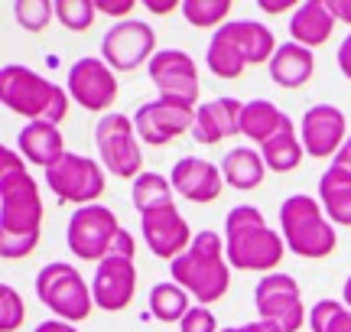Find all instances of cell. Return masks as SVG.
<instances>
[{
	"mask_svg": "<svg viewBox=\"0 0 351 332\" xmlns=\"http://www.w3.org/2000/svg\"><path fill=\"white\" fill-rule=\"evenodd\" d=\"M140 235H143V241L150 248V254L160 257V261H169V264L179 254H186L192 238H195L186 215L176 209V202L156 205L150 212H143L140 215Z\"/></svg>",
	"mask_w": 351,
	"mask_h": 332,
	"instance_id": "9a60e30c",
	"label": "cell"
},
{
	"mask_svg": "<svg viewBox=\"0 0 351 332\" xmlns=\"http://www.w3.org/2000/svg\"><path fill=\"white\" fill-rule=\"evenodd\" d=\"M313 72H315L313 49H306V46L293 43V39L283 43L276 49V56L270 59V78H274V85H280V88H287V91L302 88L313 78Z\"/></svg>",
	"mask_w": 351,
	"mask_h": 332,
	"instance_id": "7402d4cb",
	"label": "cell"
},
{
	"mask_svg": "<svg viewBox=\"0 0 351 332\" xmlns=\"http://www.w3.org/2000/svg\"><path fill=\"white\" fill-rule=\"evenodd\" d=\"M169 179H173L176 195H182V199L199 202V205L215 202L228 186L225 176H221V163L202 160V156H182V160H176L173 169H169Z\"/></svg>",
	"mask_w": 351,
	"mask_h": 332,
	"instance_id": "ac0fdd59",
	"label": "cell"
},
{
	"mask_svg": "<svg viewBox=\"0 0 351 332\" xmlns=\"http://www.w3.org/2000/svg\"><path fill=\"white\" fill-rule=\"evenodd\" d=\"M147 303H150L153 320H160V322H182V320H186V313L192 309L189 294L179 287V283H173V281L153 283Z\"/></svg>",
	"mask_w": 351,
	"mask_h": 332,
	"instance_id": "f546056e",
	"label": "cell"
},
{
	"mask_svg": "<svg viewBox=\"0 0 351 332\" xmlns=\"http://www.w3.org/2000/svg\"><path fill=\"white\" fill-rule=\"evenodd\" d=\"M56 16L65 29L85 33L98 20V7H95V0H56Z\"/></svg>",
	"mask_w": 351,
	"mask_h": 332,
	"instance_id": "d6a6232c",
	"label": "cell"
},
{
	"mask_svg": "<svg viewBox=\"0 0 351 332\" xmlns=\"http://www.w3.org/2000/svg\"><path fill=\"white\" fill-rule=\"evenodd\" d=\"M335 166H341V169H348L351 173V134H348V141H345V147H341L339 154H335V160H332Z\"/></svg>",
	"mask_w": 351,
	"mask_h": 332,
	"instance_id": "f6af8a7d",
	"label": "cell"
},
{
	"mask_svg": "<svg viewBox=\"0 0 351 332\" xmlns=\"http://www.w3.org/2000/svg\"><path fill=\"white\" fill-rule=\"evenodd\" d=\"M319 202L332 218V225L351 228V173L341 166L328 163V169L319 179Z\"/></svg>",
	"mask_w": 351,
	"mask_h": 332,
	"instance_id": "603a6c76",
	"label": "cell"
},
{
	"mask_svg": "<svg viewBox=\"0 0 351 332\" xmlns=\"http://www.w3.org/2000/svg\"><path fill=\"white\" fill-rule=\"evenodd\" d=\"M95 147H98L101 166L117 179H134L143 173V150L134 128V117L121 111H108L95 124Z\"/></svg>",
	"mask_w": 351,
	"mask_h": 332,
	"instance_id": "52a82bcc",
	"label": "cell"
},
{
	"mask_svg": "<svg viewBox=\"0 0 351 332\" xmlns=\"http://www.w3.org/2000/svg\"><path fill=\"white\" fill-rule=\"evenodd\" d=\"M173 283H179L199 307H212L231 287V264L225 254V235L205 228L199 231L186 254L169 264Z\"/></svg>",
	"mask_w": 351,
	"mask_h": 332,
	"instance_id": "3957f363",
	"label": "cell"
},
{
	"mask_svg": "<svg viewBox=\"0 0 351 332\" xmlns=\"http://www.w3.org/2000/svg\"><path fill=\"white\" fill-rule=\"evenodd\" d=\"M254 307L257 320L274 322L283 332H300L309 326V309L302 307V287L296 277H289L283 270L267 274L254 287Z\"/></svg>",
	"mask_w": 351,
	"mask_h": 332,
	"instance_id": "9c48e42d",
	"label": "cell"
},
{
	"mask_svg": "<svg viewBox=\"0 0 351 332\" xmlns=\"http://www.w3.org/2000/svg\"><path fill=\"white\" fill-rule=\"evenodd\" d=\"M147 75L156 85L160 98L199 108V95H202L199 65H195V59L186 49H176V46L160 49L150 59V65H147Z\"/></svg>",
	"mask_w": 351,
	"mask_h": 332,
	"instance_id": "4fadbf2b",
	"label": "cell"
},
{
	"mask_svg": "<svg viewBox=\"0 0 351 332\" xmlns=\"http://www.w3.org/2000/svg\"><path fill=\"white\" fill-rule=\"evenodd\" d=\"M335 26H339V20L328 10V0H306V3H300V10L289 16V39L306 46V49H315V46H326L332 39Z\"/></svg>",
	"mask_w": 351,
	"mask_h": 332,
	"instance_id": "ffe728a7",
	"label": "cell"
},
{
	"mask_svg": "<svg viewBox=\"0 0 351 332\" xmlns=\"http://www.w3.org/2000/svg\"><path fill=\"white\" fill-rule=\"evenodd\" d=\"M33 332H78V329L72 326V322H62V320H56V316H52V320H43V322H39Z\"/></svg>",
	"mask_w": 351,
	"mask_h": 332,
	"instance_id": "ee69618b",
	"label": "cell"
},
{
	"mask_svg": "<svg viewBox=\"0 0 351 332\" xmlns=\"http://www.w3.org/2000/svg\"><path fill=\"white\" fill-rule=\"evenodd\" d=\"M0 104L13 111V115L29 121H49V124H62L72 108V95L52 82V78L39 75L29 65H3L0 69Z\"/></svg>",
	"mask_w": 351,
	"mask_h": 332,
	"instance_id": "277c9868",
	"label": "cell"
},
{
	"mask_svg": "<svg viewBox=\"0 0 351 332\" xmlns=\"http://www.w3.org/2000/svg\"><path fill=\"white\" fill-rule=\"evenodd\" d=\"M43 176H46V186L59 202L78 205V209L82 205H98V199L108 189L104 166L98 160H91V156L72 154V150H65L49 169H43Z\"/></svg>",
	"mask_w": 351,
	"mask_h": 332,
	"instance_id": "ba28073f",
	"label": "cell"
},
{
	"mask_svg": "<svg viewBox=\"0 0 351 332\" xmlns=\"http://www.w3.org/2000/svg\"><path fill=\"white\" fill-rule=\"evenodd\" d=\"M280 235H283L289 251L296 257H306V261H326L339 248V235H335L332 218L326 215L322 202L315 195H306V192L283 199Z\"/></svg>",
	"mask_w": 351,
	"mask_h": 332,
	"instance_id": "5b68a950",
	"label": "cell"
},
{
	"mask_svg": "<svg viewBox=\"0 0 351 332\" xmlns=\"http://www.w3.org/2000/svg\"><path fill=\"white\" fill-rule=\"evenodd\" d=\"M156 52V29L137 16L108 26V33L101 36V59L114 72H134L140 65H150Z\"/></svg>",
	"mask_w": 351,
	"mask_h": 332,
	"instance_id": "7c38bea8",
	"label": "cell"
},
{
	"mask_svg": "<svg viewBox=\"0 0 351 332\" xmlns=\"http://www.w3.org/2000/svg\"><path fill=\"white\" fill-rule=\"evenodd\" d=\"M231 0H182V16L199 29H221L231 16Z\"/></svg>",
	"mask_w": 351,
	"mask_h": 332,
	"instance_id": "4dcf8cb0",
	"label": "cell"
},
{
	"mask_svg": "<svg viewBox=\"0 0 351 332\" xmlns=\"http://www.w3.org/2000/svg\"><path fill=\"white\" fill-rule=\"evenodd\" d=\"M65 91L72 95V102L82 104L91 115H108V108L117 102L121 85H117V72L104 62L101 56H82L69 65L65 75Z\"/></svg>",
	"mask_w": 351,
	"mask_h": 332,
	"instance_id": "8fae6325",
	"label": "cell"
},
{
	"mask_svg": "<svg viewBox=\"0 0 351 332\" xmlns=\"http://www.w3.org/2000/svg\"><path fill=\"white\" fill-rule=\"evenodd\" d=\"M121 231V222L108 205H82L72 212L69 225H65V244L78 261H104L111 254L114 238Z\"/></svg>",
	"mask_w": 351,
	"mask_h": 332,
	"instance_id": "30bf717a",
	"label": "cell"
},
{
	"mask_svg": "<svg viewBox=\"0 0 351 332\" xmlns=\"http://www.w3.org/2000/svg\"><path fill=\"white\" fill-rule=\"evenodd\" d=\"M56 16V3L52 0H16L13 3V20L23 26L26 33H43Z\"/></svg>",
	"mask_w": 351,
	"mask_h": 332,
	"instance_id": "836d02e7",
	"label": "cell"
},
{
	"mask_svg": "<svg viewBox=\"0 0 351 332\" xmlns=\"http://www.w3.org/2000/svg\"><path fill=\"white\" fill-rule=\"evenodd\" d=\"M98 13L111 16L114 23H124V20H134V10H137V0H95Z\"/></svg>",
	"mask_w": 351,
	"mask_h": 332,
	"instance_id": "8d00e7d4",
	"label": "cell"
},
{
	"mask_svg": "<svg viewBox=\"0 0 351 332\" xmlns=\"http://www.w3.org/2000/svg\"><path fill=\"white\" fill-rule=\"evenodd\" d=\"M205 65H208V72L218 78H241L244 75V69H247V59H244V52H241L238 39L231 33V26H221V29H215L212 39H208V52H205Z\"/></svg>",
	"mask_w": 351,
	"mask_h": 332,
	"instance_id": "484cf974",
	"label": "cell"
},
{
	"mask_svg": "<svg viewBox=\"0 0 351 332\" xmlns=\"http://www.w3.org/2000/svg\"><path fill=\"white\" fill-rule=\"evenodd\" d=\"M335 59H339V69H341V75L351 82V33L339 43V52H335Z\"/></svg>",
	"mask_w": 351,
	"mask_h": 332,
	"instance_id": "60d3db41",
	"label": "cell"
},
{
	"mask_svg": "<svg viewBox=\"0 0 351 332\" xmlns=\"http://www.w3.org/2000/svg\"><path fill=\"white\" fill-rule=\"evenodd\" d=\"M241 111H244V102L231 98V95L199 104L195 124H192V141L202 143V147H212V143L241 134Z\"/></svg>",
	"mask_w": 351,
	"mask_h": 332,
	"instance_id": "d6986e66",
	"label": "cell"
},
{
	"mask_svg": "<svg viewBox=\"0 0 351 332\" xmlns=\"http://www.w3.org/2000/svg\"><path fill=\"white\" fill-rule=\"evenodd\" d=\"M143 7L156 16H169V13L182 10V0H143Z\"/></svg>",
	"mask_w": 351,
	"mask_h": 332,
	"instance_id": "ab89813d",
	"label": "cell"
},
{
	"mask_svg": "<svg viewBox=\"0 0 351 332\" xmlns=\"http://www.w3.org/2000/svg\"><path fill=\"white\" fill-rule=\"evenodd\" d=\"M221 332H283V329H280V326H274V322L254 320V322H244V326H225Z\"/></svg>",
	"mask_w": 351,
	"mask_h": 332,
	"instance_id": "b9f144b4",
	"label": "cell"
},
{
	"mask_svg": "<svg viewBox=\"0 0 351 332\" xmlns=\"http://www.w3.org/2000/svg\"><path fill=\"white\" fill-rule=\"evenodd\" d=\"M16 150H20V156H23L26 163L49 169L65 154L62 130H59V124H49V121H29L16 134Z\"/></svg>",
	"mask_w": 351,
	"mask_h": 332,
	"instance_id": "44dd1931",
	"label": "cell"
},
{
	"mask_svg": "<svg viewBox=\"0 0 351 332\" xmlns=\"http://www.w3.org/2000/svg\"><path fill=\"white\" fill-rule=\"evenodd\" d=\"M43 195L20 150L0 147V257L23 261L39 248Z\"/></svg>",
	"mask_w": 351,
	"mask_h": 332,
	"instance_id": "6da1fadb",
	"label": "cell"
},
{
	"mask_svg": "<svg viewBox=\"0 0 351 332\" xmlns=\"http://www.w3.org/2000/svg\"><path fill=\"white\" fill-rule=\"evenodd\" d=\"M261 156L267 169L270 173H293V169H300V163L306 160V147H302L300 134H296V124H293V117H289L283 128L276 130L270 141L261 147Z\"/></svg>",
	"mask_w": 351,
	"mask_h": 332,
	"instance_id": "d4e9b609",
	"label": "cell"
},
{
	"mask_svg": "<svg viewBox=\"0 0 351 332\" xmlns=\"http://www.w3.org/2000/svg\"><path fill=\"white\" fill-rule=\"evenodd\" d=\"M36 296L39 303L56 313V320L62 322H85L95 313V294L88 281L82 277V270L69 261H52L46 268H39L36 274Z\"/></svg>",
	"mask_w": 351,
	"mask_h": 332,
	"instance_id": "8992f818",
	"label": "cell"
},
{
	"mask_svg": "<svg viewBox=\"0 0 351 332\" xmlns=\"http://www.w3.org/2000/svg\"><path fill=\"white\" fill-rule=\"evenodd\" d=\"M257 7H261L263 13H270V16H276V13H289V16H293V13L300 10L296 0H257Z\"/></svg>",
	"mask_w": 351,
	"mask_h": 332,
	"instance_id": "f35d334b",
	"label": "cell"
},
{
	"mask_svg": "<svg viewBox=\"0 0 351 332\" xmlns=\"http://www.w3.org/2000/svg\"><path fill=\"white\" fill-rule=\"evenodd\" d=\"M225 254L231 268L267 277L283 264L287 241L267 225L257 205H234L225 218Z\"/></svg>",
	"mask_w": 351,
	"mask_h": 332,
	"instance_id": "7a4b0ae2",
	"label": "cell"
},
{
	"mask_svg": "<svg viewBox=\"0 0 351 332\" xmlns=\"http://www.w3.org/2000/svg\"><path fill=\"white\" fill-rule=\"evenodd\" d=\"M111 254H121V257H134V254H137V241H134V235H130L127 228L117 231V238H114Z\"/></svg>",
	"mask_w": 351,
	"mask_h": 332,
	"instance_id": "74e56055",
	"label": "cell"
},
{
	"mask_svg": "<svg viewBox=\"0 0 351 332\" xmlns=\"http://www.w3.org/2000/svg\"><path fill=\"white\" fill-rule=\"evenodd\" d=\"M221 176L231 189H241V192H251L257 189L267 176V163H263L261 150L254 147H234L221 156Z\"/></svg>",
	"mask_w": 351,
	"mask_h": 332,
	"instance_id": "cb8c5ba5",
	"label": "cell"
},
{
	"mask_svg": "<svg viewBox=\"0 0 351 332\" xmlns=\"http://www.w3.org/2000/svg\"><path fill=\"white\" fill-rule=\"evenodd\" d=\"M195 111L199 108H192V104L166 102V98H153V102L140 104L134 111V128H137L140 143L166 147V143L179 141L182 134H192Z\"/></svg>",
	"mask_w": 351,
	"mask_h": 332,
	"instance_id": "5bb4252c",
	"label": "cell"
},
{
	"mask_svg": "<svg viewBox=\"0 0 351 332\" xmlns=\"http://www.w3.org/2000/svg\"><path fill=\"white\" fill-rule=\"evenodd\" d=\"M179 332H221L218 322H215V313L208 307H195L186 313V320L179 322Z\"/></svg>",
	"mask_w": 351,
	"mask_h": 332,
	"instance_id": "d590c367",
	"label": "cell"
},
{
	"mask_svg": "<svg viewBox=\"0 0 351 332\" xmlns=\"http://www.w3.org/2000/svg\"><path fill=\"white\" fill-rule=\"evenodd\" d=\"M130 202H134V209H137V215L150 212V209H156V205L176 202L173 179L163 176V173H153V169H143V173L130 182Z\"/></svg>",
	"mask_w": 351,
	"mask_h": 332,
	"instance_id": "f1b7e54d",
	"label": "cell"
},
{
	"mask_svg": "<svg viewBox=\"0 0 351 332\" xmlns=\"http://www.w3.org/2000/svg\"><path fill=\"white\" fill-rule=\"evenodd\" d=\"M348 134L351 130L345 111L335 104H313L300 121V141L306 147V156H315V160H335Z\"/></svg>",
	"mask_w": 351,
	"mask_h": 332,
	"instance_id": "2e32d148",
	"label": "cell"
},
{
	"mask_svg": "<svg viewBox=\"0 0 351 332\" xmlns=\"http://www.w3.org/2000/svg\"><path fill=\"white\" fill-rule=\"evenodd\" d=\"M26 320V303L20 290L10 283H0V332H16Z\"/></svg>",
	"mask_w": 351,
	"mask_h": 332,
	"instance_id": "e575fe53",
	"label": "cell"
},
{
	"mask_svg": "<svg viewBox=\"0 0 351 332\" xmlns=\"http://www.w3.org/2000/svg\"><path fill=\"white\" fill-rule=\"evenodd\" d=\"M91 294H95V307L101 313H121V309L130 307L134 294H137V264H134V257H104L95 268Z\"/></svg>",
	"mask_w": 351,
	"mask_h": 332,
	"instance_id": "e0dca14e",
	"label": "cell"
},
{
	"mask_svg": "<svg viewBox=\"0 0 351 332\" xmlns=\"http://www.w3.org/2000/svg\"><path fill=\"white\" fill-rule=\"evenodd\" d=\"M287 121H289V115L280 111L274 102L254 98V102H244V111H241V134H244L247 141H254L257 147H263Z\"/></svg>",
	"mask_w": 351,
	"mask_h": 332,
	"instance_id": "4316f807",
	"label": "cell"
},
{
	"mask_svg": "<svg viewBox=\"0 0 351 332\" xmlns=\"http://www.w3.org/2000/svg\"><path fill=\"white\" fill-rule=\"evenodd\" d=\"M328 10L335 13V20H339V23L351 26V0H328Z\"/></svg>",
	"mask_w": 351,
	"mask_h": 332,
	"instance_id": "7bdbcfd3",
	"label": "cell"
},
{
	"mask_svg": "<svg viewBox=\"0 0 351 332\" xmlns=\"http://www.w3.org/2000/svg\"><path fill=\"white\" fill-rule=\"evenodd\" d=\"M309 329L313 332H351V309L341 300H319L309 309Z\"/></svg>",
	"mask_w": 351,
	"mask_h": 332,
	"instance_id": "1f68e13d",
	"label": "cell"
},
{
	"mask_svg": "<svg viewBox=\"0 0 351 332\" xmlns=\"http://www.w3.org/2000/svg\"><path fill=\"white\" fill-rule=\"evenodd\" d=\"M228 26H231V33L238 39L247 65H263V62L270 65V59H274L276 49H280L270 26H263L261 20H228Z\"/></svg>",
	"mask_w": 351,
	"mask_h": 332,
	"instance_id": "83f0119b",
	"label": "cell"
},
{
	"mask_svg": "<svg viewBox=\"0 0 351 332\" xmlns=\"http://www.w3.org/2000/svg\"><path fill=\"white\" fill-rule=\"evenodd\" d=\"M341 303L351 309V274H348V281H345V287H341Z\"/></svg>",
	"mask_w": 351,
	"mask_h": 332,
	"instance_id": "bcb514c9",
	"label": "cell"
}]
</instances>
